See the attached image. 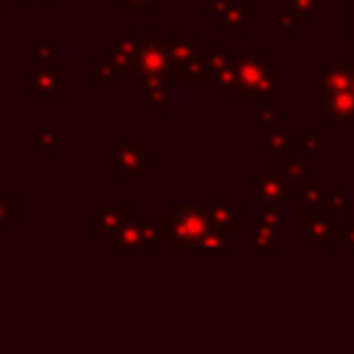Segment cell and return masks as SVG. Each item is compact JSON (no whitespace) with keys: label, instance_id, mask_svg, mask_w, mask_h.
<instances>
[{"label":"cell","instance_id":"cell-1","mask_svg":"<svg viewBox=\"0 0 354 354\" xmlns=\"http://www.w3.org/2000/svg\"><path fill=\"white\" fill-rule=\"evenodd\" d=\"M169 216V232L166 241L171 252H194V246L213 230V218L207 213V205H188L177 202L171 205Z\"/></svg>","mask_w":354,"mask_h":354},{"label":"cell","instance_id":"cell-2","mask_svg":"<svg viewBox=\"0 0 354 354\" xmlns=\"http://www.w3.org/2000/svg\"><path fill=\"white\" fill-rule=\"evenodd\" d=\"M19 88H25L33 102H66L69 100V69L58 61H44L30 75L19 77Z\"/></svg>","mask_w":354,"mask_h":354},{"label":"cell","instance_id":"cell-3","mask_svg":"<svg viewBox=\"0 0 354 354\" xmlns=\"http://www.w3.org/2000/svg\"><path fill=\"white\" fill-rule=\"evenodd\" d=\"M155 160L158 155L147 152L144 141H108V177L133 180Z\"/></svg>","mask_w":354,"mask_h":354},{"label":"cell","instance_id":"cell-4","mask_svg":"<svg viewBox=\"0 0 354 354\" xmlns=\"http://www.w3.org/2000/svg\"><path fill=\"white\" fill-rule=\"evenodd\" d=\"M130 72H133V75H163V77L174 75V69H171V50H169V41H160L158 36L138 41Z\"/></svg>","mask_w":354,"mask_h":354},{"label":"cell","instance_id":"cell-5","mask_svg":"<svg viewBox=\"0 0 354 354\" xmlns=\"http://www.w3.org/2000/svg\"><path fill=\"white\" fill-rule=\"evenodd\" d=\"M133 86L144 91L147 113H169V83L163 75H133Z\"/></svg>","mask_w":354,"mask_h":354},{"label":"cell","instance_id":"cell-6","mask_svg":"<svg viewBox=\"0 0 354 354\" xmlns=\"http://www.w3.org/2000/svg\"><path fill=\"white\" fill-rule=\"evenodd\" d=\"M108 252H136V254H149V252H155V249L144 241L141 227H138V218L130 213V216L122 221V227L108 238Z\"/></svg>","mask_w":354,"mask_h":354},{"label":"cell","instance_id":"cell-7","mask_svg":"<svg viewBox=\"0 0 354 354\" xmlns=\"http://www.w3.org/2000/svg\"><path fill=\"white\" fill-rule=\"evenodd\" d=\"M130 213H133L130 205H97L94 207V235L100 241H108Z\"/></svg>","mask_w":354,"mask_h":354},{"label":"cell","instance_id":"cell-8","mask_svg":"<svg viewBox=\"0 0 354 354\" xmlns=\"http://www.w3.org/2000/svg\"><path fill=\"white\" fill-rule=\"evenodd\" d=\"M119 83H122V69H119V64H116L105 50H100V53L94 55V86L102 88V91H111V88H119Z\"/></svg>","mask_w":354,"mask_h":354},{"label":"cell","instance_id":"cell-9","mask_svg":"<svg viewBox=\"0 0 354 354\" xmlns=\"http://www.w3.org/2000/svg\"><path fill=\"white\" fill-rule=\"evenodd\" d=\"M180 80L185 88L196 91V88H207L213 83V69L207 66V61H202L199 55H194L183 69H180Z\"/></svg>","mask_w":354,"mask_h":354},{"label":"cell","instance_id":"cell-10","mask_svg":"<svg viewBox=\"0 0 354 354\" xmlns=\"http://www.w3.org/2000/svg\"><path fill=\"white\" fill-rule=\"evenodd\" d=\"M136 47H138V44L130 39V30L124 28V30L119 33V39H111V41H108L105 53H108V55H111V58L119 64V69H122V72H127V69L133 66V55H136Z\"/></svg>","mask_w":354,"mask_h":354},{"label":"cell","instance_id":"cell-11","mask_svg":"<svg viewBox=\"0 0 354 354\" xmlns=\"http://www.w3.org/2000/svg\"><path fill=\"white\" fill-rule=\"evenodd\" d=\"M169 50H171V69H174V75H180V69L196 55V44L194 41H188V39H169Z\"/></svg>","mask_w":354,"mask_h":354},{"label":"cell","instance_id":"cell-12","mask_svg":"<svg viewBox=\"0 0 354 354\" xmlns=\"http://www.w3.org/2000/svg\"><path fill=\"white\" fill-rule=\"evenodd\" d=\"M30 149L33 152H55L58 149V133L55 127H33L30 130Z\"/></svg>","mask_w":354,"mask_h":354},{"label":"cell","instance_id":"cell-13","mask_svg":"<svg viewBox=\"0 0 354 354\" xmlns=\"http://www.w3.org/2000/svg\"><path fill=\"white\" fill-rule=\"evenodd\" d=\"M17 227V191H0V232Z\"/></svg>","mask_w":354,"mask_h":354},{"label":"cell","instance_id":"cell-14","mask_svg":"<svg viewBox=\"0 0 354 354\" xmlns=\"http://www.w3.org/2000/svg\"><path fill=\"white\" fill-rule=\"evenodd\" d=\"M158 8V0H119L122 14H152Z\"/></svg>","mask_w":354,"mask_h":354},{"label":"cell","instance_id":"cell-15","mask_svg":"<svg viewBox=\"0 0 354 354\" xmlns=\"http://www.w3.org/2000/svg\"><path fill=\"white\" fill-rule=\"evenodd\" d=\"M230 11V0H207V25H221Z\"/></svg>","mask_w":354,"mask_h":354},{"label":"cell","instance_id":"cell-16","mask_svg":"<svg viewBox=\"0 0 354 354\" xmlns=\"http://www.w3.org/2000/svg\"><path fill=\"white\" fill-rule=\"evenodd\" d=\"M33 61L36 64L55 61V41H33Z\"/></svg>","mask_w":354,"mask_h":354},{"label":"cell","instance_id":"cell-17","mask_svg":"<svg viewBox=\"0 0 354 354\" xmlns=\"http://www.w3.org/2000/svg\"><path fill=\"white\" fill-rule=\"evenodd\" d=\"M8 3H11V0H0V14L6 11V6H8Z\"/></svg>","mask_w":354,"mask_h":354},{"label":"cell","instance_id":"cell-18","mask_svg":"<svg viewBox=\"0 0 354 354\" xmlns=\"http://www.w3.org/2000/svg\"><path fill=\"white\" fill-rule=\"evenodd\" d=\"M28 3H53V0H28Z\"/></svg>","mask_w":354,"mask_h":354},{"label":"cell","instance_id":"cell-19","mask_svg":"<svg viewBox=\"0 0 354 354\" xmlns=\"http://www.w3.org/2000/svg\"><path fill=\"white\" fill-rule=\"evenodd\" d=\"M3 238H6V232H0V241H3Z\"/></svg>","mask_w":354,"mask_h":354},{"label":"cell","instance_id":"cell-20","mask_svg":"<svg viewBox=\"0 0 354 354\" xmlns=\"http://www.w3.org/2000/svg\"><path fill=\"white\" fill-rule=\"evenodd\" d=\"M116 3H119V0H116Z\"/></svg>","mask_w":354,"mask_h":354}]
</instances>
